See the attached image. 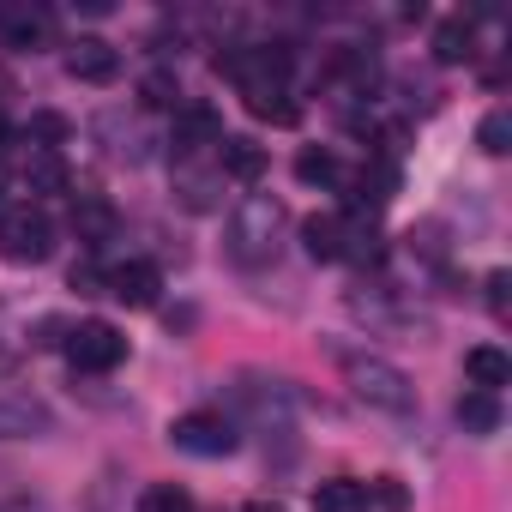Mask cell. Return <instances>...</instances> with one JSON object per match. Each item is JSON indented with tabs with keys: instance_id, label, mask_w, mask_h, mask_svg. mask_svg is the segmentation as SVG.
I'll list each match as a JSON object with an SVG mask.
<instances>
[{
	"instance_id": "52a82bcc",
	"label": "cell",
	"mask_w": 512,
	"mask_h": 512,
	"mask_svg": "<svg viewBox=\"0 0 512 512\" xmlns=\"http://www.w3.org/2000/svg\"><path fill=\"white\" fill-rule=\"evenodd\" d=\"M67 73H73L79 85H115L121 49H115L109 37H73V43H67Z\"/></svg>"
},
{
	"instance_id": "8992f818",
	"label": "cell",
	"mask_w": 512,
	"mask_h": 512,
	"mask_svg": "<svg viewBox=\"0 0 512 512\" xmlns=\"http://www.w3.org/2000/svg\"><path fill=\"white\" fill-rule=\"evenodd\" d=\"M55 428V410L37 398V392H19V386H0V440H37Z\"/></svg>"
},
{
	"instance_id": "4316f807",
	"label": "cell",
	"mask_w": 512,
	"mask_h": 512,
	"mask_svg": "<svg viewBox=\"0 0 512 512\" xmlns=\"http://www.w3.org/2000/svg\"><path fill=\"white\" fill-rule=\"evenodd\" d=\"M368 500H374V506H386V512H404V506H410V494L398 488V476H374Z\"/></svg>"
},
{
	"instance_id": "3957f363",
	"label": "cell",
	"mask_w": 512,
	"mask_h": 512,
	"mask_svg": "<svg viewBox=\"0 0 512 512\" xmlns=\"http://www.w3.org/2000/svg\"><path fill=\"white\" fill-rule=\"evenodd\" d=\"M0 253H7L13 266H43L49 253H55V223L43 205H7L0 211Z\"/></svg>"
},
{
	"instance_id": "e0dca14e",
	"label": "cell",
	"mask_w": 512,
	"mask_h": 512,
	"mask_svg": "<svg viewBox=\"0 0 512 512\" xmlns=\"http://www.w3.org/2000/svg\"><path fill=\"white\" fill-rule=\"evenodd\" d=\"M73 235H79L85 247H103V241L115 235V205L97 199V193H79V199H73Z\"/></svg>"
},
{
	"instance_id": "484cf974",
	"label": "cell",
	"mask_w": 512,
	"mask_h": 512,
	"mask_svg": "<svg viewBox=\"0 0 512 512\" xmlns=\"http://www.w3.org/2000/svg\"><path fill=\"white\" fill-rule=\"evenodd\" d=\"M476 145H482L488 157H506V151H512V115H506V109H488L482 127H476Z\"/></svg>"
},
{
	"instance_id": "277c9868",
	"label": "cell",
	"mask_w": 512,
	"mask_h": 512,
	"mask_svg": "<svg viewBox=\"0 0 512 512\" xmlns=\"http://www.w3.org/2000/svg\"><path fill=\"white\" fill-rule=\"evenodd\" d=\"M67 362H73L79 374H109V368H121V362H127L121 326H109V320H79V326L67 332Z\"/></svg>"
},
{
	"instance_id": "7402d4cb",
	"label": "cell",
	"mask_w": 512,
	"mask_h": 512,
	"mask_svg": "<svg viewBox=\"0 0 512 512\" xmlns=\"http://www.w3.org/2000/svg\"><path fill=\"white\" fill-rule=\"evenodd\" d=\"M458 422H464L470 434H494V428H500V398H494V392H464V398H458Z\"/></svg>"
},
{
	"instance_id": "d6986e66",
	"label": "cell",
	"mask_w": 512,
	"mask_h": 512,
	"mask_svg": "<svg viewBox=\"0 0 512 512\" xmlns=\"http://www.w3.org/2000/svg\"><path fill=\"white\" fill-rule=\"evenodd\" d=\"M19 181H25L37 199H49V193H67V163H61V151H31V157L19 163Z\"/></svg>"
},
{
	"instance_id": "83f0119b",
	"label": "cell",
	"mask_w": 512,
	"mask_h": 512,
	"mask_svg": "<svg viewBox=\"0 0 512 512\" xmlns=\"http://www.w3.org/2000/svg\"><path fill=\"white\" fill-rule=\"evenodd\" d=\"M482 290H488V314H494V320H506V314H512V302H506L512 278H506V272H488V284H482Z\"/></svg>"
},
{
	"instance_id": "2e32d148",
	"label": "cell",
	"mask_w": 512,
	"mask_h": 512,
	"mask_svg": "<svg viewBox=\"0 0 512 512\" xmlns=\"http://www.w3.org/2000/svg\"><path fill=\"white\" fill-rule=\"evenodd\" d=\"M247 97V115L253 121H272V127H296L302 121V103L284 91V85H253V91H241Z\"/></svg>"
},
{
	"instance_id": "30bf717a",
	"label": "cell",
	"mask_w": 512,
	"mask_h": 512,
	"mask_svg": "<svg viewBox=\"0 0 512 512\" xmlns=\"http://www.w3.org/2000/svg\"><path fill=\"white\" fill-rule=\"evenodd\" d=\"M55 37V13L49 7H7V13H0V43H7V49H43Z\"/></svg>"
},
{
	"instance_id": "f1b7e54d",
	"label": "cell",
	"mask_w": 512,
	"mask_h": 512,
	"mask_svg": "<svg viewBox=\"0 0 512 512\" xmlns=\"http://www.w3.org/2000/svg\"><path fill=\"white\" fill-rule=\"evenodd\" d=\"M103 284H109V272H97L91 260H85V266H73V290H79V296H103Z\"/></svg>"
},
{
	"instance_id": "6da1fadb",
	"label": "cell",
	"mask_w": 512,
	"mask_h": 512,
	"mask_svg": "<svg viewBox=\"0 0 512 512\" xmlns=\"http://www.w3.org/2000/svg\"><path fill=\"white\" fill-rule=\"evenodd\" d=\"M284 229H290V211L278 193H247L235 211H229V229H223V253L241 266V272H260L278 260L284 247Z\"/></svg>"
},
{
	"instance_id": "f546056e",
	"label": "cell",
	"mask_w": 512,
	"mask_h": 512,
	"mask_svg": "<svg viewBox=\"0 0 512 512\" xmlns=\"http://www.w3.org/2000/svg\"><path fill=\"white\" fill-rule=\"evenodd\" d=\"M241 512H290V506H284V500H247Z\"/></svg>"
},
{
	"instance_id": "5b68a950",
	"label": "cell",
	"mask_w": 512,
	"mask_h": 512,
	"mask_svg": "<svg viewBox=\"0 0 512 512\" xmlns=\"http://www.w3.org/2000/svg\"><path fill=\"white\" fill-rule=\"evenodd\" d=\"M169 440H175L181 452H193V458H229V452H235V428H229V416H217V410H187V416H175V422H169Z\"/></svg>"
},
{
	"instance_id": "44dd1931",
	"label": "cell",
	"mask_w": 512,
	"mask_h": 512,
	"mask_svg": "<svg viewBox=\"0 0 512 512\" xmlns=\"http://www.w3.org/2000/svg\"><path fill=\"white\" fill-rule=\"evenodd\" d=\"M139 109H181V79L169 67H151L139 79Z\"/></svg>"
},
{
	"instance_id": "ba28073f",
	"label": "cell",
	"mask_w": 512,
	"mask_h": 512,
	"mask_svg": "<svg viewBox=\"0 0 512 512\" xmlns=\"http://www.w3.org/2000/svg\"><path fill=\"white\" fill-rule=\"evenodd\" d=\"M223 139V115L211 109V103H181L175 109V127H169V145L187 157V151H205V145H217Z\"/></svg>"
},
{
	"instance_id": "9c48e42d",
	"label": "cell",
	"mask_w": 512,
	"mask_h": 512,
	"mask_svg": "<svg viewBox=\"0 0 512 512\" xmlns=\"http://www.w3.org/2000/svg\"><path fill=\"white\" fill-rule=\"evenodd\" d=\"M157 290H163V278H157L151 260H127V266H115L109 284H103V296H115V302H127V308H157Z\"/></svg>"
},
{
	"instance_id": "7a4b0ae2",
	"label": "cell",
	"mask_w": 512,
	"mask_h": 512,
	"mask_svg": "<svg viewBox=\"0 0 512 512\" xmlns=\"http://www.w3.org/2000/svg\"><path fill=\"white\" fill-rule=\"evenodd\" d=\"M332 362H338L344 386H350L368 410H380V416H410V410H416V386H410V374H404L398 362H386L380 350L332 344Z\"/></svg>"
},
{
	"instance_id": "ac0fdd59",
	"label": "cell",
	"mask_w": 512,
	"mask_h": 512,
	"mask_svg": "<svg viewBox=\"0 0 512 512\" xmlns=\"http://www.w3.org/2000/svg\"><path fill=\"white\" fill-rule=\"evenodd\" d=\"M392 187H398V175H392V169H380V163H374V169H356V175H350V193H344V205L374 217V211L392 199Z\"/></svg>"
},
{
	"instance_id": "9a60e30c",
	"label": "cell",
	"mask_w": 512,
	"mask_h": 512,
	"mask_svg": "<svg viewBox=\"0 0 512 512\" xmlns=\"http://www.w3.org/2000/svg\"><path fill=\"white\" fill-rule=\"evenodd\" d=\"M428 49H434L440 67H464V61L476 55V25H470L464 13H452V19L434 25V43H428Z\"/></svg>"
},
{
	"instance_id": "5bb4252c",
	"label": "cell",
	"mask_w": 512,
	"mask_h": 512,
	"mask_svg": "<svg viewBox=\"0 0 512 512\" xmlns=\"http://www.w3.org/2000/svg\"><path fill=\"white\" fill-rule=\"evenodd\" d=\"M464 380H470V392H494L500 398V386L512 380V356L494 350V344H476V350H464Z\"/></svg>"
},
{
	"instance_id": "4dcf8cb0",
	"label": "cell",
	"mask_w": 512,
	"mask_h": 512,
	"mask_svg": "<svg viewBox=\"0 0 512 512\" xmlns=\"http://www.w3.org/2000/svg\"><path fill=\"white\" fill-rule=\"evenodd\" d=\"M7 145H13V127H7V121H0V157H7Z\"/></svg>"
},
{
	"instance_id": "8fae6325",
	"label": "cell",
	"mask_w": 512,
	"mask_h": 512,
	"mask_svg": "<svg viewBox=\"0 0 512 512\" xmlns=\"http://www.w3.org/2000/svg\"><path fill=\"white\" fill-rule=\"evenodd\" d=\"M302 247H308V260H320V266L344 260V247H350V217H338V211H314V217L302 223Z\"/></svg>"
},
{
	"instance_id": "4fadbf2b",
	"label": "cell",
	"mask_w": 512,
	"mask_h": 512,
	"mask_svg": "<svg viewBox=\"0 0 512 512\" xmlns=\"http://www.w3.org/2000/svg\"><path fill=\"white\" fill-rule=\"evenodd\" d=\"M175 199H181L187 211H217V205H223V175H217V163H211V169L181 163V169H175Z\"/></svg>"
},
{
	"instance_id": "d4e9b609",
	"label": "cell",
	"mask_w": 512,
	"mask_h": 512,
	"mask_svg": "<svg viewBox=\"0 0 512 512\" xmlns=\"http://www.w3.org/2000/svg\"><path fill=\"white\" fill-rule=\"evenodd\" d=\"M139 512H193V494H187L181 482H145Z\"/></svg>"
},
{
	"instance_id": "cb8c5ba5",
	"label": "cell",
	"mask_w": 512,
	"mask_h": 512,
	"mask_svg": "<svg viewBox=\"0 0 512 512\" xmlns=\"http://www.w3.org/2000/svg\"><path fill=\"white\" fill-rule=\"evenodd\" d=\"M67 133H73V127H67V115H55V109H37V115L25 121V139H31V151H55Z\"/></svg>"
},
{
	"instance_id": "7c38bea8",
	"label": "cell",
	"mask_w": 512,
	"mask_h": 512,
	"mask_svg": "<svg viewBox=\"0 0 512 512\" xmlns=\"http://www.w3.org/2000/svg\"><path fill=\"white\" fill-rule=\"evenodd\" d=\"M217 175L253 187V181L266 175V145H260V139H241V133H235V139H217Z\"/></svg>"
},
{
	"instance_id": "603a6c76",
	"label": "cell",
	"mask_w": 512,
	"mask_h": 512,
	"mask_svg": "<svg viewBox=\"0 0 512 512\" xmlns=\"http://www.w3.org/2000/svg\"><path fill=\"white\" fill-rule=\"evenodd\" d=\"M296 181H308V187H332V181H338V157H332L326 145H302V151H296Z\"/></svg>"
},
{
	"instance_id": "ffe728a7",
	"label": "cell",
	"mask_w": 512,
	"mask_h": 512,
	"mask_svg": "<svg viewBox=\"0 0 512 512\" xmlns=\"http://www.w3.org/2000/svg\"><path fill=\"white\" fill-rule=\"evenodd\" d=\"M314 512H368V482H356V476L314 482Z\"/></svg>"
}]
</instances>
